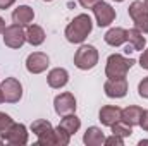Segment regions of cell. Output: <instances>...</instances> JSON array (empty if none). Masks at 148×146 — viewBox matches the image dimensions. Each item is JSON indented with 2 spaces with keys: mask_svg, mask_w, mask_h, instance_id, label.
<instances>
[{
  "mask_svg": "<svg viewBox=\"0 0 148 146\" xmlns=\"http://www.w3.org/2000/svg\"><path fill=\"white\" fill-rule=\"evenodd\" d=\"M91 29H93V21H91V17L88 16V14H79V16H76L73 21L67 24V28H66V38H67V41L69 43H76V45H79V43H83L88 35L91 33Z\"/></svg>",
  "mask_w": 148,
  "mask_h": 146,
  "instance_id": "6da1fadb",
  "label": "cell"
},
{
  "mask_svg": "<svg viewBox=\"0 0 148 146\" xmlns=\"http://www.w3.org/2000/svg\"><path fill=\"white\" fill-rule=\"evenodd\" d=\"M134 60L127 59L121 53H112L107 59V65H105V76L109 79H117V77H126L129 69L133 67Z\"/></svg>",
  "mask_w": 148,
  "mask_h": 146,
  "instance_id": "7a4b0ae2",
  "label": "cell"
},
{
  "mask_svg": "<svg viewBox=\"0 0 148 146\" xmlns=\"http://www.w3.org/2000/svg\"><path fill=\"white\" fill-rule=\"evenodd\" d=\"M98 64V50L93 45H81L74 55V65L81 71H90Z\"/></svg>",
  "mask_w": 148,
  "mask_h": 146,
  "instance_id": "3957f363",
  "label": "cell"
},
{
  "mask_svg": "<svg viewBox=\"0 0 148 146\" xmlns=\"http://www.w3.org/2000/svg\"><path fill=\"white\" fill-rule=\"evenodd\" d=\"M0 89L3 95V102L7 103H17L23 98V84L16 77H5L0 84Z\"/></svg>",
  "mask_w": 148,
  "mask_h": 146,
  "instance_id": "277c9868",
  "label": "cell"
},
{
  "mask_svg": "<svg viewBox=\"0 0 148 146\" xmlns=\"http://www.w3.org/2000/svg\"><path fill=\"white\" fill-rule=\"evenodd\" d=\"M3 35V43L9 48H21L26 43V31L23 29V26L19 24H10L5 28Z\"/></svg>",
  "mask_w": 148,
  "mask_h": 146,
  "instance_id": "5b68a950",
  "label": "cell"
},
{
  "mask_svg": "<svg viewBox=\"0 0 148 146\" xmlns=\"http://www.w3.org/2000/svg\"><path fill=\"white\" fill-rule=\"evenodd\" d=\"M93 14H95V19H97V24L100 26V28H105V26H109L110 23H114V19H115V9L112 7L110 3H107V2H98L93 9Z\"/></svg>",
  "mask_w": 148,
  "mask_h": 146,
  "instance_id": "8992f818",
  "label": "cell"
},
{
  "mask_svg": "<svg viewBox=\"0 0 148 146\" xmlns=\"http://www.w3.org/2000/svg\"><path fill=\"white\" fill-rule=\"evenodd\" d=\"M76 98H74L73 93H60L55 96L53 100V108H55V113L64 117V115H69V113H74L76 112Z\"/></svg>",
  "mask_w": 148,
  "mask_h": 146,
  "instance_id": "52a82bcc",
  "label": "cell"
},
{
  "mask_svg": "<svg viewBox=\"0 0 148 146\" xmlns=\"http://www.w3.org/2000/svg\"><path fill=\"white\" fill-rule=\"evenodd\" d=\"M48 65H50V59L43 52H33L26 59V69H28V72H31V74L45 72Z\"/></svg>",
  "mask_w": 148,
  "mask_h": 146,
  "instance_id": "ba28073f",
  "label": "cell"
},
{
  "mask_svg": "<svg viewBox=\"0 0 148 146\" xmlns=\"http://www.w3.org/2000/svg\"><path fill=\"white\" fill-rule=\"evenodd\" d=\"M103 91L109 98H124L127 95V79L126 77L107 79L103 84Z\"/></svg>",
  "mask_w": 148,
  "mask_h": 146,
  "instance_id": "9c48e42d",
  "label": "cell"
},
{
  "mask_svg": "<svg viewBox=\"0 0 148 146\" xmlns=\"http://www.w3.org/2000/svg\"><path fill=\"white\" fill-rule=\"evenodd\" d=\"M3 139L14 146H24L28 143V129L24 124H12L5 132Z\"/></svg>",
  "mask_w": 148,
  "mask_h": 146,
  "instance_id": "30bf717a",
  "label": "cell"
},
{
  "mask_svg": "<svg viewBox=\"0 0 148 146\" xmlns=\"http://www.w3.org/2000/svg\"><path fill=\"white\" fill-rule=\"evenodd\" d=\"M47 83H48L50 88L60 89V88H64V86L69 83V72H67L66 69H62V67H55V69H52V71L48 72Z\"/></svg>",
  "mask_w": 148,
  "mask_h": 146,
  "instance_id": "8fae6325",
  "label": "cell"
},
{
  "mask_svg": "<svg viewBox=\"0 0 148 146\" xmlns=\"http://www.w3.org/2000/svg\"><path fill=\"white\" fill-rule=\"evenodd\" d=\"M121 115H122V110L115 105H105L100 108V113H98V119L102 122V126H107L110 127L112 124H115L117 120H121Z\"/></svg>",
  "mask_w": 148,
  "mask_h": 146,
  "instance_id": "7c38bea8",
  "label": "cell"
},
{
  "mask_svg": "<svg viewBox=\"0 0 148 146\" xmlns=\"http://www.w3.org/2000/svg\"><path fill=\"white\" fill-rule=\"evenodd\" d=\"M35 19V10L29 5H19L12 12V23L19 26H29Z\"/></svg>",
  "mask_w": 148,
  "mask_h": 146,
  "instance_id": "4fadbf2b",
  "label": "cell"
},
{
  "mask_svg": "<svg viewBox=\"0 0 148 146\" xmlns=\"http://www.w3.org/2000/svg\"><path fill=\"white\" fill-rule=\"evenodd\" d=\"M83 143L86 146H102L105 145V134L100 127L91 126V127L86 129V132L83 136Z\"/></svg>",
  "mask_w": 148,
  "mask_h": 146,
  "instance_id": "5bb4252c",
  "label": "cell"
},
{
  "mask_svg": "<svg viewBox=\"0 0 148 146\" xmlns=\"http://www.w3.org/2000/svg\"><path fill=\"white\" fill-rule=\"evenodd\" d=\"M105 43L110 46H121L122 43L127 41V29L124 28H112L105 33Z\"/></svg>",
  "mask_w": 148,
  "mask_h": 146,
  "instance_id": "9a60e30c",
  "label": "cell"
},
{
  "mask_svg": "<svg viewBox=\"0 0 148 146\" xmlns=\"http://www.w3.org/2000/svg\"><path fill=\"white\" fill-rule=\"evenodd\" d=\"M141 113H143V110L140 108V107H136V105H129V107H126V108L122 110L121 119H122L126 124H129V126L134 127V126H140Z\"/></svg>",
  "mask_w": 148,
  "mask_h": 146,
  "instance_id": "2e32d148",
  "label": "cell"
},
{
  "mask_svg": "<svg viewBox=\"0 0 148 146\" xmlns=\"http://www.w3.org/2000/svg\"><path fill=\"white\" fill-rule=\"evenodd\" d=\"M26 41L33 46H38L45 41V31L41 26L38 24H29L28 29H26Z\"/></svg>",
  "mask_w": 148,
  "mask_h": 146,
  "instance_id": "e0dca14e",
  "label": "cell"
},
{
  "mask_svg": "<svg viewBox=\"0 0 148 146\" xmlns=\"http://www.w3.org/2000/svg\"><path fill=\"white\" fill-rule=\"evenodd\" d=\"M59 127H62L66 132H69V134L73 136V134H76V132L79 131V127H81V120H79V117H76L74 113H69V115H64V117H62Z\"/></svg>",
  "mask_w": 148,
  "mask_h": 146,
  "instance_id": "ac0fdd59",
  "label": "cell"
},
{
  "mask_svg": "<svg viewBox=\"0 0 148 146\" xmlns=\"http://www.w3.org/2000/svg\"><path fill=\"white\" fill-rule=\"evenodd\" d=\"M127 41H129V46L133 50H145V45H147V40L143 36V33L136 28L133 29H127Z\"/></svg>",
  "mask_w": 148,
  "mask_h": 146,
  "instance_id": "d6986e66",
  "label": "cell"
},
{
  "mask_svg": "<svg viewBox=\"0 0 148 146\" xmlns=\"http://www.w3.org/2000/svg\"><path fill=\"white\" fill-rule=\"evenodd\" d=\"M110 127H112V134H117V136H121V138H129V136L133 134V126L126 124L122 119L117 120L115 124H112Z\"/></svg>",
  "mask_w": 148,
  "mask_h": 146,
  "instance_id": "ffe728a7",
  "label": "cell"
},
{
  "mask_svg": "<svg viewBox=\"0 0 148 146\" xmlns=\"http://www.w3.org/2000/svg\"><path fill=\"white\" fill-rule=\"evenodd\" d=\"M36 138H38V145H41V146H57V141H55V129H53V127L48 129V131H45L43 134H40Z\"/></svg>",
  "mask_w": 148,
  "mask_h": 146,
  "instance_id": "44dd1931",
  "label": "cell"
},
{
  "mask_svg": "<svg viewBox=\"0 0 148 146\" xmlns=\"http://www.w3.org/2000/svg\"><path fill=\"white\" fill-rule=\"evenodd\" d=\"M147 10H148V7L145 5V2H141V0H134V2L129 5V9H127V12H129V17H131V19H136L138 16L145 14Z\"/></svg>",
  "mask_w": 148,
  "mask_h": 146,
  "instance_id": "7402d4cb",
  "label": "cell"
},
{
  "mask_svg": "<svg viewBox=\"0 0 148 146\" xmlns=\"http://www.w3.org/2000/svg\"><path fill=\"white\" fill-rule=\"evenodd\" d=\"M48 129H52V124H50L48 120H43V119H38V120H35V122L31 124V131H33L35 136L43 134V132L48 131Z\"/></svg>",
  "mask_w": 148,
  "mask_h": 146,
  "instance_id": "603a6c76",
  "label": "cell"
},
{
  "mask_svg": "<svg viewBox=\"0 0 148 146\" xmlns=\"http://www.w3.org/2000/svg\"><path fill=\"white\" fill-rule=\"evenodd\" d=\"M55 141H57V146H67L71 143V134L57 126V129H55Z\"/></svg>",
  "mask_w": 148,
  "mask_h": 146,
  "instance_id": "cb8c5ba5",
  "label": "cell"
},
{
  "mask_svg": "<svg viewBox=\"0 0 148 146\" xmlns=\"http://www.w3.org/2000/svg\"><path fill=\"white\" fill-rule=\"evenodd\" d=\"M133 23H134V28H136V29H140L143 35H147L148 33V10L145 14L138 16L136 19H133Z\"/></svg>",
  "mask_w": 148,
  "mask_h": 146,
  "instance_id": "d4e9b609",
  "label": "cell"
},
{
  "mask_svg": "<svg viewBox=\"0 0 148 146\" xmlns=\"http://www.w3.org/2000/svg\"><path fill=\"white\" fill-rule=\"evenodd\" d=\"M12 124H14V120L10 119V115L0 112V136H2V138L5 136V132L9 131V127H10Z\"/></svg>",
  "mask_w": 148,
  "mask_h": 146,
  "instance_id": "484cf974",
  "label": "cell"
},
{
  "mask_svg": "<svg viewBox=\"0 0 148 146\" xmlns=\"http://www.w3.org/2000/svg\"><path fill=\"white\" fill-rule=\"evenodd\" d=\"M105 145L107 146H124V138H121L117 134H112L109 138H105Z\"/></svg>",
  "mask_w": 148,
  "mask_h": 146,
  "instance_id": "4316f807",
  "label": "cell"
},
{
  "mask_svg": "<svg viewBox=\"0 0 148 146\" xmlns=\"http://www.w3.org/2000/svg\"><path fill=\"white\" fill-rule=\"evenodd\" d=\"M138 93L141 98H148V77H143L138 84Z\"/></svg>",
  "mask_w": 148,
  "mask_h": 146,
  "instance_id": "83f0119b",
  "label": "cell"
},
{
  "mask_svg": "<svg viewBox=\"0 0 148 146\" xmlns=\"http://www.w3.org/2000/svg\"><path fill=\"white\" fill-rule=\"evenodd\" d=\"M79 2V5L83 7V9H93L98 2H102V0H77Z\"/></svg>",
  "mask_w": 148,
  "mask_h": 146,
  "instance_id": "f1b7e54d",
  "label": "cell"
},
{
  "mask_svg": "<svg viewBox=\"0 0 148 146\" xmlns=\"http://www.w3.org/2000/svg\"><path fill=\"white\" fill-rule=\"evenodd\" d=\"M140 127H141L143 131H147V132H148V110H143V113H141V119H140Z\"/></svg>",
  "mask_w": 148,
  "mask_h": 146,
  "instance_id": "f546056e",
  "label": "cell"
},
{
  "mask_svg": "<svg viewBox=\"0 0 148 146\" xmlns=\"http://www.w3.org/2000/svg\"><path fill=\"white\" fill-rule=\"evenodd\" d=\"M140 65H141V69L148 71V50H145V52L141 53V57H140Z\"/></svg>",
  "mask_w": 148,
  "mask_h": 146,
  "instance_id": "4dcf8cb0",
  "label": "cell"
},
{
  "mask_svg": "<svg viewBox=\"0 0 148 146\" xmlns=\"http://www.w3.org/2000/svg\"><path fill=\"white\" fill-rule=\"evenodd\" d=\"M16 3V0H0V10H5L9 7H12Z\"/></svg>",
  "mask_w": 148,
  "mask_h": 146,
  "instance_id": "1f68e13d",
  "label": "cell"
},
{
  "mask_svg": "<svg viewBox=\"0 0 148 146\" xmlns=\"http://www.w3.org/2000/svg\"><path fill=\"white\" fill-rule=\"evenodd\" d=\"M5 28H7V26H5V21H3V17H0V35L5 31Z\"/></svg>",
  "mask_w": 148,
  "mask_h": 146,
  "instance_id": "d6a6232c",
  "label": "cell"
},
{
  "mask_svg": "<svg viewBox=\"0 0 148 146\" xmlns=\"http://www.w3.org/2000/svg\"><path fill=\"white\" fill-rule=\"evenodd\" d=\"M143 145H148V139H141L140 141V146H143Z\"/></svg>",
  "mask_w": 148,
  "mask_h": 146,
  "instance_id": "836d02e7",
  "label": "cell"
},
{
  "mask_svg": "<svg viewBox=\"0 0 148 146\" xmlns=\"http://www.w3.org/2000/svg\"><path fill=\"white\" fill-rule=\"evenodd\" d=\"M3 102V95H2V89H0V103Z\"/></svg>",
  "mask_w": 148,
  "mask_h": 146,
  "instance_id": "e575fe53",
  "label": "cell"
},
{
  "mask_svg": "<svg viewBox=\"0 0 148 146\" xmlns=\"http://www.w3.org/2000/svg\"><path fill=\"white\" fill-rule=\"evenodd\" d=\"M145 5H147V7H148V0H145Z\"/></svg>",
  "mask_w": 148,
  "mask_h": 146,
  "instance_id": "d590c367",
  "label": "cell"
},
{
  "mask_svg": "<svg viewBox=\"0 0 148 146\" xmlns=\"http://www.w3.org/2000/svg\"><path fill=\"white\" fill-rule=\"evenodd\" d=\"M2 143H3V141H2V138H0V146H2Z\"/></svg>",
  "mask_w": 148,
  "mask_h": 146,
  "instance_id": "8d00e7d4",
  "label": "cell"
},
{
  "mask_svg": "<svg viewBox=\"0 0 148 146\" xmlns=\"http://www.w3.org/2000/svg\"><path fill=\"white\" fill-rule=\"evenodd\" d=\"M115 2H124V0H115Z\"/></svg>",
  "mask_w": 148,
  "mask_h": 146,
  "instance_id": "74e56055",
  "label": "cell"
},
{
  "mask_svg": "<svg viewBox=\"0 0 148 146\" xmlns=\"http://www.w3.org/2000/svg\"><path fill=\"white\" fill-rule=\"evenodd\" d=\"M43 2H52V0H43Z\"/></svg>",
  "mask_w": 148,
  "mask_h": 146,
  "instance_id": "f35d334b",
  "label": "cell"
}]
</instances>
